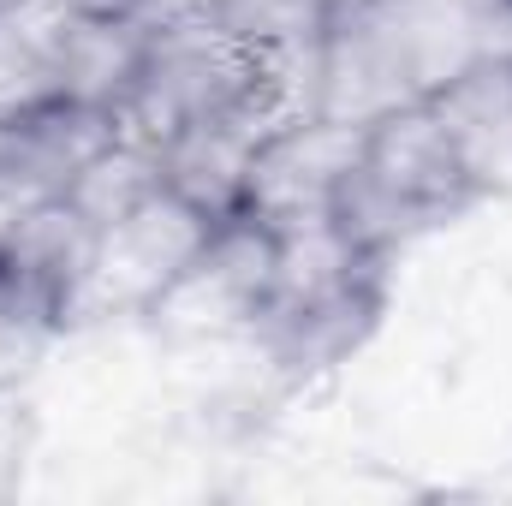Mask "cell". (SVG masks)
I'll return each mask as SVG.
<instances>
[{
  "mask_svg": "<svg viewBox=\"0 0 512 506\" xmlns=\"http://www.w3.org/2000/svg\"><path fill=\"white\" fill-rule=\"evenodd\" d=\"M477 203H489L465 167L459 137L435 114V102H405L376 114L358 137V161L352 179L334 203V221L382 256H399L417 245L423 233L471 215Z\"/></svg>",
  "mask_w": 512,
  "mask_h": 506,
  "instance_id": "cell-1",
  "label": "cell"
},
{
  "mask_svg": "<svg viewBox=\"0 0 512 506\" xmlns=\"http://www.w3.org/2000/svg\"><path fill=\"white\" fill-rule=\"evenodd\" d=\"M280 72L286 60L239 42L191 0H173L149 18V48H143L126 126L161 143L197 120H221L239 108H292Z\"/></svg>",
  "mask_w": 512,
  "mask_h": 506,
  "instance_id": "cell-2",
  "label": "cell"
},
{
  "mask_svg": "<svg viewBox=\"0 0 512 506\" xmlns=\"http://www.w3.org/2000/svg\"><path fill=\"white\" fill-rule=\"evenodd\" d=\"M215 233V215H203L191 197H179L167 179L137 197L126 215L102 221L90 233L84 268L72 280V328L84 322H114V316H149V304L173 286V274L197 256V245Z\"/></svg>",
  "mask_w": 512,
  "mask_h": 506,
  "instance_id": "cell-3",
  "label": "cell"
},
{
  "mask_svg": "<svg viewBox=\"0 0 512 506\" xmlns=\"http://www.w3.org/2000/svg\"><path fill=\"white\" fill-rule=\"evenodd\" d=\"M274 292V227L256 215H227L149 304V328L167 340H251Z\"/></svg>",
  "mask_w": 512,
  "mask_h": 506,
  "instance_id": "cell-4",
  "label": "cell"
},
{
  "mask_svg": "<svg viewBox=\"0 0 512 506\" xmlns=\"http://www.w3.org/2000/svg\"><path fill=\"white\" fill-rule=\"evenodd\" d=\"M387 298H393V262H376V268H364L352 280H334V286L274 292L268 310L256 316L251 346L286 387L322 381L376 340Z\"/></svg>",
  "mask_w": 512,
  "mask_h": 506,
  "instance_id": "cell-5",
  "label": "cell"
},
{
  "mask_svg": "<svg viewBox=\"0 0 512 506\" xmlns=\"http://www.w3.org/2000/svg\"><path fill=\"white\" fill-rule=\"evenodd\" d=\"M358 137H364V126L316 114V108L280 114L268 126V137L256 143L251 185H245L239 215L268 221L274 233L334 215V203H340V191L352 179V161H358Z\"/></svg>",
  "mask_w": 512,
  "mask_h": 506,
  "instance_id": "cell-6",
  "label": "cell"
},
{
  "mask_svg": "<svg viewBox=\"0 0 512 506\" xmlns=\"http://www.w3.org/2000/svg\"><path fill=\"white\" fill-rule=\"evenodd\" d=\"M292 114V108H239V114H221V120H197V126L161 137V179L191 197L203 215L227 221L245 209V185H251V161L256 143L268 137V126Z\"/></svg>",
  "mask_w": 512,
  "mask_h": 506,
  "instance_id": "cell-7",
  "label": "cell"
},
{
  "mask_svg": "<svg viewBox=\"0 0 512 506\" xmlns=\"http://www.w3.org/2000/svg\"><path fill=\"white\" fill-rule=\"evenodd\" d=\"M435 114L465 149V167L483 197L512 191V54H483L435 96Z\"/></svg>",
  "mask_w": 512,
  "mask_h": 506,
  "instance_id": "cell-8",
  "label": "cell"
},
{
  "mask_svg": "<svg viewBox=\"0 0 512 506\" xmlns=\"http://www.w3.org/2000/svg\"><path fill=\"white\" fill-rule=\"evenodd\" d=\"M149 48V18H84L66 12L60 36V96L126 114Z\"/></svg>",
  "mask_w": 512,
  "mask_h": 506,
  "instance_id": "cell-9",
  "label": "cell"
},
{
  "mask_svg": "<svg viewBox=\"0 0 512 506\" xmlns=\"http://www.w3.org/2000/svg\"><path fill=\"white\" fill-rule=\"evenodd\" d=\"M72 328L66 286L18 256H0V393H18Z\"/></svg>",
  "mask_w": 512,
  "mask_h": 506,
  "instance_id": "cell-10",
  "label": "cell"
},
{
  "mask_svg": "<svg viewBox=\"0 0 512 506\" xmlns=\"http://www.w3.org/2000/svg\"><path fill=\"white\" fill-rule=\"evenodd\" d=\"M60 36H66L60 0L0 6V114L60 96Z\"/></svg>",
  "mask_w": 512,
  "mask_h": 506,
  "instance_id": "cell-11",
  "label": "cell"
},
{
  "mask_svg": "<svg viewBox=\"0 0 512 506\" xmlns=\"http://www.w3.org/2000/svg\"><path fill=\"white\" fill-rule=\"evenodd\" d=\"M155 185H161V149L126 126V137H120L114 149H102V155L72 179V191H60V197H66L90 227H102V221L126 215L137 197H149Z\"/></svg>",
  "mask_w": 512,
  "mask_h": 506,
  "instance_id": "cell-12",
  "label": "cell"
},
{
  "mask_svg": "<svg viewBox=\"0 0 512 506\" xmlns=\"http://www.w3.org/2000/svg\"><path fill=\"white\" fill-rule=\"evenodd\" d=\"M48 197H60V191H48V185L24 179L18 167H0V256L24 239V227L42 215V203H48Z\"/></svg>",
  "mask_w": 512,
  "mask_h": 506,
  "instance_id": "cell-13",
  "label": "cell"
},
{
  "mask_svg": "<svg viewBox=\"0 0 512 506\" xmlns=\"http://www.w3.org/2000/svg\"><path fill=\"white\" fill-rule=\"evenodd\" d=\"M24 459H30V417H24L18 393H0V501L18 495Z\"/></svg>",
  "mask_w": 512,
  "mask_h": 506,
  "instance_id": "cell-14",
  "label": "cell"
},
{
  "mask_svg": "<svg viewBox=\"0 0 512 506\" xmlns=\"http://www.w3.org/2000/svg\"><path fill=\"white\" fill-rule=\"evenodd\" d=\"M60 6L66 12H84V18H155L173 0H60Z\"/></svg>",
  "mask_w": 512,
  "mask_h": 506,
  "instance_id": "cell-15",
  "label": "cell"
},
{
  "mask_svg": "<svg viewBox=\"0 0 512 506\" xmlns=\"http://www.w3.org/2000/svg\"><path fill=\"white\" fill-rule=\"evenodd\" d=\"M0 6H18V0H0Z\"/></svg>",
  "mask_w": 512,
  "mask_h": 506,
  "instance_id": "cell-16",
  "label": "cell"
}]
</instances>
